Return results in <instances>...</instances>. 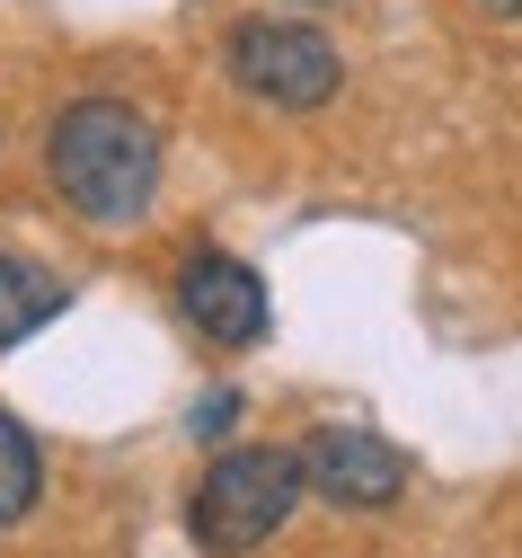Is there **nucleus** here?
Instances as JSON below:
<instances>
[{
    "label": "nucleus",
    "instance_id": "nucleus-2",
    "mask_svg": "<svg viewBox=\"0 0 522 558\" xmlns=\"http://www.w3.org/2000/svg\"><path fill=\"white\" fill-rule=\"evenodd\" d=\"M292 506H302V452H283V444H240V452H221L195 487V506H186V532L195 549L213 558H248L266 549Z\"/></svg>",
    "mask_w": 522,
    "mask_h": 558
},
{
    "label": "nucleus",
    "instance_id": "nucleus-3",
    "mask_svg": "<svg viewBox=\"0 0 522 558\" xmlns=\"http://www.w3.org/2000/svg\"><path fill=\"white\" fill-rule=\"evenodd\" d=\"M231 81L266 107H328L337 81H345V62L319 27H292V19H248L231 36Z\"/></svg>",
    "mask_w": 522,
    "mask_h": 558
},
{
    "label": "nucleus",
    "instance_id": "nucleus-5",
    "mask_svg": "<svg viewBox=\"0 0 522 558\" xmlns=\"http://www.w3.org/2000/svg\"><path fill=\"white\" fill-rule=\"evenodd\" d=\"M178 311H186L213 345H257V337H266V284H257L240 257H221V248L186 257V275H178Z\"/></svg>",
    "mask_w": 522,
    "mask_h": 558
},
{
    "label": "nucleus",
    "instance_id": "nucleus-7",
    "mask_svg": "<svg viewBox=\"0 0 522 558\" xmlns=\"http://www.w3.org/2000/svg\"><path fill=\"white\" fill-rule=\"evenodd\" d=\"M36 497H45V452H36V435L10 408H0V532L19 514H36Z\"/></svg>",
    "mask_w": 522,
    "mask_h": 558
},
{
    "label": "nucleus",
    "instance_id": "nucleus-1",
    "mask_svg": "<svg viewBox=\"0 0 522 558\" xmlns=\"http://www.w3.org/2000/svg\"><path fill=\"white\" fill-rule=\"evenodd\" d=\"M45 178H53V195L71 204V214L98 222V231L142 222L151 195H160V133L124 98H81L45 133Z\"/></svg>",
    "mask_w": 522,
    "mask_h": 558
},
{
    "label": "nucleus",
    "instance_id": "nucleus-9",
    "mask_svg": "<svg viewBox=\"0 0 522 558\" xmlns=\"http://www.w3.org/2000/svg\"><path fill=\"white\" fill-rule=\"evenodd\" d=\"M487 10H496V19H522V0H487Z\"/></svg>",
    "mask_w": 522,
    "mask_h": 558
},
{
    "label": "nucleus",
    "instance_id": "nucleus-6",
    "mask_svg": "<svg viewBox=\"0 0 522 558\" xmlns=\"http://www.w3.org/2000/svg\"><path fill=\"white\" fill-rule=\"evenodd\" d=\"M53 311H62V284H53V275L27 266V257H0V355H10L19 337H36Z\"/></svg>",
    "mask_w": 522,
    "mask_h": 558
},
{
    "label": "nucleus",
    "instance_id": "nucleus-4",
    "mask_svg": "<svg viewBox=\"0 0 522 558\" xmlns=\"http://www.w3.org/2000/svg\"><path fill=\"white\" fill-rule=\"evenodd\" d=\"M302 487H319L328 506H390L408 487V461H399V444L363 435V426H319L302 444Z\"/></svg>",
    "mask_w": 522,
    "mask_h": 558
},
{
    "label": "nucleus",
    "instance_id": "nucleus-8",
    "mask_svg": "<svg viewBox=\"0 0 522 558\" xmlns=\"http://www.w3.org/2000/svg\"><path fill=\"white\" fill-rule=\"evenodd\" d=\"M231 416H240V399H231V390H221V399H204V408H195V435H221Z\"/></svg>",
    "mask_w": 522,
    "mask_h": 558
}]
</instances>
